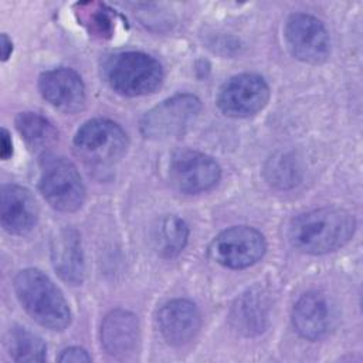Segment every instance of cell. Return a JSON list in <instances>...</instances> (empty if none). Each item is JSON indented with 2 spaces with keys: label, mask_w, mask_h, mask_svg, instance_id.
Returning a JSON list of instances; mask_svg holds the SVG:
<instances>
[{
  "label": "cell",
  "mask_w": 363,
  "mask_h": 363,
  "mask_svg": "<svg viewBox=\"0 0 363 363\" xmlns=\"http://www.w3.org/2000/svg\"><path fill=\"white\" fill-rule=\"evenodd\" d=\"M354 227V217L346 210L322 207L298 216L289 227V240L302 252L326 254L345 245Z\"/></svg>",
  "instance_id": "cell-1"
},
{
  "label": "cell",
  "mask_w": 363,
  "mask_h": 363,
  "mask_svg": "<svg viewBox=\"0 0 363 363\" xmlns=\"http://www.w3.org/2000/svg\"><path fill=\"white\" fill-rule=\"evenodd\" d=\"M16 295L26 312L40 325L61 330L69 325L71 311L62 292L41 271L23 269L14 278Z\"/></svg>",
  "instance_id": "cell-2"
},
{
  "label": "cell",
  "mask_w": 363,
  "mask_h": 363,
  "mask_svg": "<svg viewBox=\"0 0 363 363\" xmlns=\"http://www.w3.org/2000/svg\"><path fill=\"white\" fill-rule=\"evenodd\" d=\"M108 84L126 96L146 95L163 81V68L153 57L139 51H123L111 55L104 67Z\"/></svg>",
  "instance_id": "cell-3"
},
{
  "label": "cell",
  "mask_w": 363,
  "mask_h": 363,
  "mask_svg": "<svg viewBox=\"0 0 363 363\" xmlns=\"http://www.w3.org/2000/svg\"><path fill=\"white\" fill-rule=\"evenodd\" d=\"M128 149L125 130L109 119L85 122L74 138V150L78 157L92 166H108L118 162Z\"/></svg>",
  "instance_id": "cell-4"
},
{
  "label": "cell",
  "mask_w": 363,
  "mask_h": 363,
  "mask_svg": "<svg viewBox=\"0 0 363 363\" xmlns=\"http://www.w3.org/2000/svg\"><path fill=\"white\" fill-rule=\"evenodd\" d=\"M201 111L193 94H177L147 111L140 119V132L149 139H167L184 133Z\"/></svg>",
  "instance_id": "cell-5"
},
{
  "label": "cell",
  "mask_w": 363,
  "mask_h": 363,
  "mask_svg": "<svg viewBox=\"0 0 363 363\" xmlns=\"http://www.w3.org/2000/svg\"><path fill=\"white\" fill-rule=\"evenodd\" d=\"M38 187L48 204L60 211H75L85 199V187L77 167L64 157H47L43 162Z\"/></svg>",
  "instance_id": "cell-6"
},
{
  "label": "cell",
  "mask_w": 363,
  "mask_h": 363,
  "mask_svg": "<svg viewBox=\"0 0 363 363\" xmlns=\"http://www.w3.org/2000/svg\"><path fill=\"white\" fill-rule=\"evenodd\" d=\"M264 235L247 225L221 231L210 244L211 258L223 267L240 269L255 264L265 252Z\"/></svg>",
  "instance_id": "cell-7"
},
{
  "label": "cell",
  "mask_w": 363,
  "mask_h": 363,
  "mask_svg": "<svg viewBox=\"0 0 363 363\" xmlns=\"http://www.w3.org/2000/svg\"><path fill=\"white\" fill-rule=\"evenodd\" d=\"M285 41L291 54L308 64H320L330 54V38L320 20L311 14L296 13L285 24Z\"/></svg>",
  "instance_id": "cell-8"
},
{
  "label": "cell",
  "mask_w": 363,
  "mask_h": 363,
  "mask_svg": "<svg viewBox=\"0 0 363 363\" xmlns=\"http://www.w3.org/2000/svg\"><path fill=\"white\" fill-rule=\"evenodd\" d=\"M269 88L257 74H240L227 79L218 91L217 104L223 113L247 118L259 112L268 102Z\"/></svg>",
  "instance_id": "cell-9"
},
{
  "label": "cell",
  "mask_w": 363,
  "mask_h": 363,
  "mask_svg": "<svg viewBox=\"0 0 363 363\" xmlns=\"http://www.w3.org/2000/svg\"><path fill=\"white\" fill-rule=\"evenodd\" d=\"M169 170L174 187L187 194L210 190L221 176L218 163L213 157L196 150L177 152L172 157Z\"/></svg>",
  "instance_id": "cell-10"
},
{
  "label": "cell",
  "mask_w": 363,
  "mask_h": 363,
  "mask_svg": "<svg viewBox=\"0 0 363 363\" xmlns=\"http://www.w3.org/2000/svg\"><path fill=\"white\" fill-rule=\"evenodd\" d=\"M38 88L47 102L67 113L79 111L85 104L84 82L71 68H54L43 72Z\"/></svg>",
  "instance_id": "cell-11"
},
{
  "label": "cell",
  "mask_w": 363,
  "mask_h": 363,
  "mask_svg": "<svg viewBox=\"0 0 363 363\" xmlns=\"http://www.w3.org/2000/svg\"><path fill=\"white\" fill-rule=\"evenodd\" d=\"M157 323L170 345L183 346L197 335L201 319L194 303L186 299H173L160 308Z\"/></svg>",
  "instance_id": "cell-12"
},
{
  "label": "cell",
  "mask_w": 363,
  "mask_h": 363,
  "mask_svg": "<svg viewBox=\"0 0 363 363\" xmlns=\"http://www.w3.org/2000/svg\"><path fill=\"white\" fill-rule=\"evenodd\" d=\"M333 319V309L329 301L318 292L302 295L292 311L295 330L308 340H318L328 335Z\"/></svg>",
  "instance_id": "cell-13"
},
{
  "label": "cell",
  "mask_w": 363,
  "mask_h": 363,
  "mask_svg": "<svg viewBox=\"0 0 363 363\" xmlns=\"http://www.w3.org/2000/svg\"><path fill=\"white\" fill-rule=\"evenodd\" d=\"M38 218V207L33 194L17 184H6L1 189V225L14 235H23L33 230Z\"/></svg>",
  "instance_id": "cell-14"
},
{
  "label": "cell",
  "mask_w": 363,
  "mask_h": 363,
  "mask_svg": "<svg viewBox=\"0 0 363 363\" xmlns=\"http://www.w3.org/2000/svg\"><path fill=\"white\" fill-rule=\"evenodd\" d=\"M139 320L125 309L111 311L101 325V343L115 357L132 354L139 343Z\"/></svg>",
  "instance_id": "cell-15"
},
{
  "label": "cell",
  "mask_w": 363,
  "mask_h": 363,
  "mask_svg": "<svg viewBox=\"0 0 363 363\" xmlns=\"http://www.w3.org/2000/svg\"><path fill=\"white\" fill-rule=\"evenodd\" d=\"M268 315H269V298L268 294L259 288L254 286L248 289L247 292L241 294L230 313V319L233 326L247 335H258L261 333L268 322Z\"/></svg>",
  "instance_id": "cell-16"
},
{
  "label": "cell",
  "mask_w": 363,
  "mask_h": 363,
  "mask_svg": "<svg viewBox=\"0 0 363 363\" xmlns=\"http://www.w3.org/2000/svg\"><path fill=\"white\" fill-rule=\"evenodd\" d=\"M51 258L58 275L68 284L78 285L84 278V255L81 240L75 230L64 228L55 234L51 244Z\"/></svg>",
  "instance_id": "cell-17"
},
{
  "label": "cell",
  "mask_w": 363,
  "mask_h": 363,
  "mask_svg": "<svg viewBox=\"0 0 363 363\" xmlns=\"http://www.w3.org/2000/svg\"><path fill=\"white\" fill-rule=\"evenodd\" d=\"M189 227L176 216H164L152 228V244L155 251L164 257H177L187 244Z\"/></svg>",
  "instance_id": "cell-18"
},
{
  "label": "cell",
  "mask_w": 363,
  "mask_h": 363,
  "mask_svg": "<svg viewBox=\"0 0 363 363\" xmlns=\"http://www.w3.org/2000/svg\"><path fill=\"white\" fill-rule=\"evenodd\" d=\"M16 128L26 143L34 150H44L58 139V132L54 125L35 112L18 113L16 118Z\"/></svg>",
  "instance_id": "cell-19"
},
{
  "label": "cell",
  "mask_w": 363,
  "mask_h": 363,
  "mask_svg": "<svg viewBox=\"0 0 363 363\" xmlns=\"http://www.w3.org/2000/svg\"><path fill=\"white\" fill-rule=\"evenodd\" d=\"M10 356L16 362H43L45 360L47 346L40 336L26 328H14L9 339Z\"/></svg>",
  "instance_id": "cell-20"
},
{
  "label": "cell",
  "mask_w": 363,
  "mask_h": 363,
  "mask_svg": "<svg viewBox=\"0 0 363 363\" xmlns=\"http://www.w3.org/2000/svg\"><path fill=\"white\" fill-rule=\"evenodd\" d=\"M81 16V20L84 24L88 27L89 33L98 37H111L113 31V17H112V10L108 9L102 3L96 1H86L77 4Z\"/></svg>",
  "instance_id": "cell-21"
},
{
  "label": "cell",
  "mask_w": 363,
  "mask_h": 363,
  "mask_svg": "<svg viewBox=\"0 0 363 363\" xmlns=\"http://www.w3.org/2000/svg\"><path fill=\"white\" fill-rule=\"evenodd\" d=\"M60 362H91V356L82 347H67L58 356Z\"/></svg>",
  "instance_id": "cell-22"
},
{
  "label": "cell",
  "mask_w": 363,
  "mask_h": 363,
  "mask_svg": "<svg viewBox=\"0 0 363 363\" xmlns=\"http://www.w3.org/2000/svg\"><path fill=\"white\" fill-rule=\"evenodd\" d=\"M13 155V142L11 136L7 129H1V136H0V156L3 160H7Z\"/></svg>",
  "instance_id": "cell-23"
},
{
  "label": "cell",
  "mask_w": 363,
  "mask_h": 363,
  "mask_svg": "<svg viewBox=\"0 0 363 363\" xmlns=\"http://www.w3.org/2000/svg\"><path fill=\"white\" fill-rule=\"evenodd\" d=\"M11 51H13L11 40L6 34H1V57H3V61H6L10 57Z\"/></svg>",
  "instance_id": "cell-24"
}]
</instances>
